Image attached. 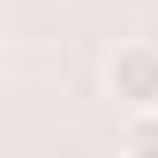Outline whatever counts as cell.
Wrapping results in <instances>:
<instances>
[{
  "label": "cell",
  "mask_w": 158,
  "mask_h": 158,
  "mask_svg": "<svg viewBox=\"0 0 158 158\" xmlns=\"http://www.w3.org/2000/svg\"><path fill=\"white\" fill-rule=\"evenodd\" d=\"M121 151L128 158H158V113H135V121L121 128Z\"/></svg>",
  "instance_id": "2"
},
{
  "label": "cell",
  "mask_w": 158,
  "mask_h": 158,
  "mask_svg": "<svg viewBox=\"0 0 158 158\" xmlns=\"http://www.w3.org/2000/svg\"><path fill=\"white\" fill-rule=\"evenodd\" d=\"M98 75H106V98L128 113V121L135 113H158V38H121Z\"/></svg>",
  "instance_id": "1"
}]
</instances>
